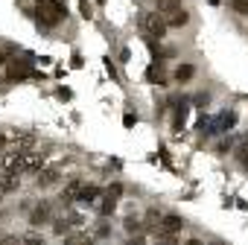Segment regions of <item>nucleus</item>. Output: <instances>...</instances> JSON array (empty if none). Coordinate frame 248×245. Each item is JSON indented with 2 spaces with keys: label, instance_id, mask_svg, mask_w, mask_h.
Instances as JSON below:
<instances>
[{
  "label": "nucleus",
  "instance_id": "0eeeda50",
  "mask_svg": "<svg viewBox=\"0 0 248 245\" xmlns=\"http://www.w3.org/2000/svg\"><path fill=\"white\" fill-rule=\"evenodd\" d=\"M18 184H21V178H18V172H15V169L0 172V190H3V193H15V190H18Z\"/></svg>",
  "mask_w": 248,
  "mask_h": 245
},
{
  "label": "nucleus",
  "instance_id": "6ab92c4d",
  "mask_svg": "<svg viewBox=\"0 0 248 245\" xmlns=\"http://www.w3.org/2000/svg\"><path fill=\"white\" fill-rule=\"evenodd\" d=\"M184 117H187V105H178V111H175V135H181V129H184Z\"/></svg>",
  "mask_w": 248,
  "mask_h": 245
},
{
  "label": "nucleus",
  "instance_id": "2f4dec72",
  "mask_svg": "<svg viewBox=\"0 0 248 245\" xmlns=\"http://www.w3.org/2000/svg\"><path fill=\"white\" fill-rule=\"evenodd\" d=\"M187 245H202V242H199V239H190V242H187Z\"/></svg>",
  "mask_w": 248,
  "mask_h": 245
},
{
  "label": "nucleus",
  "instance_id": "423d86ee",
  "mask_svg": "<svg viewBox=\"0 0 248 245\" xmlns=\"http://www.w3.org/2000/svg\"><path fill=\"white\" fill-rule=\"evenodd\" d=\"M161 222H164V216H161L155 207H149V210H146V222H143V228H146L149 233L161 236Z\"/></svg>",
  "mask_w": 248,
  "mask_h": 245
},
{
  "label": "nucleus",
  "instance_id": "412c9836",
  "mask_svg": "<svg viewBox=\"0 0 248 245\" xmlns=\"http://www.w3.org/2000/svg\"><path fill=\"white\" fill-rule=\"evenodd\" d=\"M21 245H44V239H41L38 233H27V236L21 239Z\"/></svg>",
  "mask_w": 248,
  "mask_h": 245
},
{
  "label": "nucleus",
  "instance_id": "bb28decb",
  "mask_svg": "<svg viewBox=\"0 0 248 245\" xmlns=\"http://www.w3.org/2000/svg\"><path fill=\"white\" fill-rule=\"evenodd\" d=\"M96 236H99V239H102V236H108V222H105V219L96 225Z\"/></svg>",
  "mask_w": 248,
  "mask_h": 245
},
{
  "label": "nucleus",
  "instance_id": "4468645a",
  "mask_svg": "<svg viewBox=\"0 0 248 245\" xmlns=\"http://www.w3.org/2000/svg\"><path fill=\"white\" fill-rule=\"evenodd\" d=\"M146 76H149L152 82H158V85H167V73H164V64H152V67L146 70Z\"/></svg>",
  "mask_w": 248,
  "mask_h": 245
},
{
  "label": "nucleus",
  "instance_id": "5701e85b",
  "mask_svg": "<svg viewBox=\"0 0 248 245\" xmlns=\"http://www.w3.org/2000/svg\"><path fill=\"white\" fill-rule=\"evenodd\" d=\"M231 6H233L239 15H248V0H231Z\"/></svg>",
  "mask_w": 248,
  "mask_h": 245
},
{
  "label": "nucleus",
  "instance_id": "dca6fc26",
  "mask_svg": "<svg viewBox=\"0 0 248 245\" xmlns=\"http://www.w3.org/2000/svg\"><path fill=\"white\" fill-rule=\"evenodd\" d=\"M233 122H236V111H225V114L219 117V132H228Z\"/></svg>",
  "mask_w": 248,
  "mask_h": 245
},
{
  "label": "nucleus",
  "instance_id": "393cba45",
  "mask_svg": "<svg viewBox=\"0 0 248 245\" xmlns=\"http://www.w3.org/2000/svg\"><path fill=\"white\" fill-rule=\"evenodd\" d=\"M105 196H111V199H120V196H123V184H111Z\"/></svg>",
  "mask_w": 248,
  "mask_h": 245
},
{
  "label": "nucleus",
  "instance_id": "1a4fd4ad",
  "mask_svg": "<svg viewBox=\"0 0 248 245\" xmlns=\"http://www.w3.org/2000/svg\"><path fill=\"white\" fill-rule=\"evenodd\" d=\"M181 228H184V219H181V216H175V213L164 216V222H161V233H178Z\"/></svg>",
  "mask_w": 248,
  "mask_h": 245
},
{
  "label": "nucleus",
  "instance_id": "473e14b6",
  "mask_svg": "<svg viewBox=\"0 0 248 245\" xmlns=\"http://www.w3.org/2000/svg\"><path fill=\"white\" fill-rule=\"evenodd\" d=\"M0 196H6V193H3V190H0Z\"/></svg>",
  "mask_w": 248,
  "mask_h": 245
},
{
  "label": "nucleus",
  "instance_id": "72a5a7b5",
  "mask_svg": "<svg viewBox=\"0 0 248 245\" xmlns=\"http://www.w3.org/2000/svg\"><path fill=\"white\" fill-rule=\"evenodd\" d=\"M99 3H105V0H99Z\"/></svg>",
  "mask_w": 248,
  "mask_h": 245
},
{
  "label": "nucleus",
  "instance_id": "9d476101",
  "mask_svg": "<svg viewBox=\"0 0 248 245\" xmlns=\"http://www.w3.org/2000/svg\"><path fill=\"white\" fill-rule=\"evenodd\" d=\"M12 143H15V149H18V152H24V149H32V146H35V135H30V132H21V135H15V138H12Z\"/></svg>",
  "mask_w": 248,
  "mask_h": 245
},
{
  "label": "nucleus",
  "instance_id": "a211bd4d",
  "mask_svg": "<svg viewBox=\"0 0 248 245\" xmlns=\"http://www.w3.org/2000/svg\"><path fill=\"white\" fill-rule=\"evenodd\" d=\"M193 73H196L193 64H181V67L175 70V79H178V82H187V79H193Z\"/></svg>",
  "mask_w": 248,
  "mask_h": 245
},
{
  "label": "nucleus",
  "instance_id": "c85d7f7f",
  "mask_svg": "<svg viewBox=\"0 0 248 245\" xmlns=\"http://www.w3.org/2000/svg\"><path fill=\"white\" fill-rule=\"evenodd\" d=\"M135 122H138V117H135V114H126V117H123V126H126V129H132Z\"/></svg>",
  "mask_w": 248,
  "mask_h": 245
},
{
  "label": "nucleus",
  "instance_id": "7ed1b4c3",
  "mask_svg": "<svg viewBox=\"0 0 248 245\" xmlns=\"http://www.w3.org/2000/svg\"><path fill=\"white\" fill-rule=\"evenodd\" d=\"M41 169H44V155L21 152V158H18V172H41Z\"/></svg>",
  "mask_w": 248,
  "mask_h": 245
},
{
  "label": "nucleus",
  "instance_id": "2eb2a0df",
  "mask_svg": "<svg viewBox=\"0 0 248 245\" xmlns=\"http://www.w3.org/2000/svg\"><path fill=\"white\" fill-rule=\"evenodd\" d=\"M114 207H117V199L105 196V199H102V204H99V219H108V216L114 213Z\"/></svg>",
  "mask_w": 248,
  "mask_h": 245
},
{
  "label": "nucleus",
  "instance_id": "7c9ffc66",
  "mask_svg": "<svg viewBox=\"0 0 248 245\" xmlns=\"http://www.w3.org/2000/svg\"><path fill=\"white\" fill-rule=\"evenodd\" d=\"M3 146H6V138H3V135H0V149H3Z\"/></svg>",
  "mask_w": 248,
  "mask_h": 245
},
{
  "label": "nucleus",
  "instance_id": "20e7f679",
  "mask_svg": "<svg viewBox=\"0 0 248 245\" xmlns=\"http://www.w3.org/2000/svg\"><path fill=\"white\" fill-rule=\"evenodd\" d=\"M59 178H62V175H59V169H56V167H44V169L38 172L35 184H38L41 190H47V187H56V184H59Z\"/></svg>",
  "mask_w": 248,
  "mask_h": 245
},
{
  "label": "nucleus",
  "instance_id": "f3484780",
  "mask_svg": "<svg viewBox=\"0 0 248 245\" xmlns=\"http://www.w3.org/2000/svg\"><path fill=\"white\" fill-rule=\"evenodd\" d=\"M91 242H93L91 233H76V236H67L64 239V245H91Z\"/></svg>",
  "mask_w": 248,
  "mask_h": 245
},
{
  "label": "nucleus",
  "instance_id": "9b49d317",
  "mask_svg": "<svg viewBox=\"0 0 248 245\" xmlns=\"http://www.w3.org/2000/svg\"><path fill=\"white\" fill-rule=\"evenodd\" d=\"M96 199H99V187L85 184V187H82V193H79V201H82V204H96Z\"/></svg>",
  "mask_w": 248,
  "mask_h": 245
},
{
  "label": "nucleus",
  "instance_id": "c756f323",
  "mask_svg": "<svg viewBox=\"0 0 248 245\" xmlns=\"http://www.w3.org/2000/svg\"><path fill=\"white\" fill-rule=\"evenodd\" d=\"M0 245H21V239L18 236H3V239H0Z\"/></svg>",
  "mask_w": 248,
  "mask_h": 245
},
{
  "label": "nucleus",
  "instance_id": "39448f33",
  "mask_svg": "<svg viewBox=\"0 0 248 245\" xmlns=\"http://www.w3.org/2000/svg\"><path fill=\"white\" fill-rule=\"evenodd\" d=\"M164 18H167V24H170V27H187V24H190V12H187V9H181V6H175V9L164 12Z\"/></svg>",
  "mask_w": 248,
  "mask_h": 245
},
{
  "label": "nucleus",
  "instance_id": "aec40b11",
  "mask_svg": "<svg viewBox=\"0 0 248 245\" xmlns=\"http://www.w3.org/2000/svg\"><path fill=\"white\" fill-rule=\"evenodd\" d=\"M53 230H56L59 236H62V233H67V230H70V219H59V222L53 225Z\"/></svg>",
  "mask_w": 248,
  "mask_h": 245
},
{
  "label": "nucleus",
  "instance_id": "cd10ccee",
  "mask_svg": "<svg viewBox=\"0 0 248 245\" xmlns=\"http://www.w3.org/2000/svg\"><path fill=\"white\" fill-rule=\"evenodd\" d=\"M126 245H146V239H143V233H135V236H129Z\"/></svg>",
  "mask_w": 248,
  "mask_h": 245
},
{
  "label": "nucleus",
  "instance_id": "6e6552de",
  "mask_svg": "<svg viewBox=\"0 0 248 245\" xmlns=\"http://www.w3.org/2000/svg\"><path fill=\"white\" fill-rule=\"evenodd\" d=\"M50 219V201H41L32 213H30V225H47Z\"/></svg>",
  "mask_w": 248,
  "mask_h": 245
},
{
  "label": "nucleus",
  "instance_id": "b1692460",
  "mask_svg": "<svg viewBox=\"0 0 248 245\" xmlns=\"http://www.w3.org/2000/svg\"><path fill=\"white\" fill-rule=\"evenodd\" d=\"M158 245H178V239H175V233H161Z\"/></svg>",
  "mask_w": 248,
  "mask_h": 245
},
{
  "label": "nucleus",
  "instance_id": "f8f14e48",
  "mask_svg": "<svg viewBox=\"0 0 248 245\" xmlns=\"http://www.w3.org/2000/svg\"><path fill=\"white\" fill-rule=\"evenodd\" d=\"M21 76H30V64L27 61H12V67H9V79H21Z\"/></svg>",
  "mask_w": 248,
  "mask_h": 245
},
{
  "label": "nucleus",
  "instance_id": "f03ea898",
  "mask_svg": "<svg viewBox=\"0 0 248 245\" xmlns=\"http://www.w3.org/2000/svg\"><path fill=\"white\" fill-rule=\"evenodd\" d=\"M140 30H143V35H149V41H161L164 35H167V30H170V24H167V18L164 15H158V12H143L140 15Z\"/></svg>",
  "mask_w": 248,
  "mask_h": 245
},
{
  "label": "nucleus",
  "instance_id": "f257e3e1",
  "mask_svg": "<svg viewBox=\"0 0 248 245\" xmlns=\"http://www.w3.org/2000/svg\"><path fill=\"white\" fill-rule=\"evenodd\" d=\"M64 15H67V12H64V6H62V0H38V3H35V18H38V24H44V27H56Z\"/></svg>",
  "mask_w": 248,
  "mask_h": 245
},
{
  "label": "nucleus",
  "instance_id": "4be33fe9",
  "mask_svg": "<svg viewBox=\"0 0 248 245\" xmlns=\"http://www.w3.org/2000/svg\"><path fill=\"white\" fill-rule=\"evenodd\" d=\"M239 164L248 169V138L242 140V146H239Z\"/></svg>",
  "mask_w": 248,
  "mask_h": 245
},
{
  "label": "nucleus",
  "instance_id": "a878e982",
  "mask_svg": "<svg viewBox=\"0 0 248 245\" xmlns=\"http://www.w3.org/2000/svg\"><path fill=\"white\" fill-rule=\"evenodd\" d=\"M79 12H82V18H91V3L88 0H79Z\"/></svg>",
  "mask_w": 248,
  "mask_h": 245
},
{
  "label": "nucleus",
  "instance_id": "ddd939ff",
  "mask_svg": "<svg viewBox=\"0 0 248 245\" xmlns=\"http://www.w3.org/2000/svg\"><path fill=\"white\" fill-rule=\"evenodd\" d=\"M123 228L129 230V236H135V233H143V230H146V228H143V222H140V219H135V216H126Z\"/></svg>",
  "mask_w": 248,
  "mask_h": 245
}]
</instances>
